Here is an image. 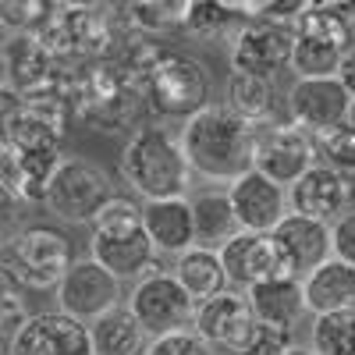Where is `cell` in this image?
<instances>
[{
	"label": "cell",
	"mask_w": 355,
	"mask_h": 355,
	"mask_svg": "<svg viewBox=\"0 0 355 355\" xmlns=\"http://www.w3.org/2000/svg\"><path fill=\"white\" fill-rule=\"evenodd\" d=\"M288 202H291V214H306L334 224L352 202V182L345 178V171L331 164H316L288 189Z\"/></svg>",
	"instance_id": "44dd1931"
},
{
	"label": "cell",
	"mask_w": 355,
	"mask_h": 355,
	"mask_svg": "<svg viewBox=\"0 0 355 355\" xmlns=\"http://www.w3.org/2000/svg\"><path fill=\"white\" fill-rule=\"evenodd\" d=\"M110 199H114V189H110V178L103 167L89 164V160H61V167L50 178L43 206L61 220L93 224V217Z\"/></svg>",
	"instance_id": "9c48e42d"
},
{
	"label": "cell",
	"mask_w": 355,
	"mask_h": 355,
	"mask_svg": "<svg viewBox=\"0 0 355 355\" xmlns=\"http://www.w3.org/2000/svg\"><path fill=\"white\" fill-rule=\"evenodd\" d=\"M284 355H316V352H313V348H288Z\"/></svg>",
	"instance_id": "b9f144b4"
},
{
	"label": "cell",
	"mask_w": 355,
	"mask_h": 355,
	"mask_svg": "<svg viewBox=\"0 0 355 355\" xmlns=\"http://www.w3.org/2000/svg\"><path fill=\"white\" fill-rule=\"evenodd\" d=\"M4 355H96L93 323H85L64 309L36 313V316H28L11 352Z\"/></svg>",
	"instance_id": "5bb4252c"
},
{
	"label": "cell",
	"mask_w": 355,
	"mask_h": 355,
	"mask_svg": "<svg viewBox=\"0 0 355 355\" xmlns=\"http://www.w3.org/2000/svg\"><path fill=\"white\" fill-rule=\"evenodd\" d=\"M274 239H277V245H281V252H284L295 277L313 274L320 263H327L334 256L331 224L316 220V217H306V214H288L274 227Z\"/></svg>",
	"instance_id": "7402d4cb"
},
{
	"label": "cell",
	"mask_w": 355,
	"mask_h": 355,
	"mask_svg": "<svg viewBox=\"0 0 355 355\" xmlns=\"http://www.w3.org/2000/svg\"><path fill=\"white\" fill-rule=\"evenodd\" d=\"M100 0H61V8H96Z\"/></svg>",
	"instance_id": "60d3db41"
},
{
	"label": "cell",
	"mask_w": 355,
	"mask_h": 355,
	"mask_svg": "<svg viewBox=\"0 0 355 355\" xmlns=\"http://www.w3.org/2000/svg\"><path fill=\"white\" fill-rule=\"evenodd\" d=\"M249 299L259 320L277 323V327H295L299 316L306 313V295L299 277H281V281H266L249 288Z\"/></svg>",
	"instance_id": "83f0119b"
},
{
	"label": "cell",
	"mask_w": 355,
	"mask_h": 355,
	"mask_svg": "<svg viewBox=\"0 0 355 355\" xmlns=\"http://www.w3.org/2000/svg\"><path fill=\"white\" fill-rule=\"evenodd\" d=\"M316 150L320 157H327L331 167L338 171H355V128L345 121L338 128H327V132H316Z\"/></svg>",
	"instance_id": "d6a6232c"
},
{
	"label": "cell",
	"mask_w": 355,
	"mask_h": 355,
	"mask_svg": "<svg viewBox=\"0 0 355 355\" xmlns=\"http://www.w3.org/2000/svg\"><path fill=\"white\" fill-rule=\"evenodd\" d=\"M68 64L43 46L40 33H15L4 43V89L15 96H64Z\"/></svg>",
	"instance_id": "8fae6325"
},
{
	"label": "cell",
	"mask_w": 355,
	"mask_h": 355,
	"mask_svg": "<svg viewBox=\"0 0 355 355\" xmlns=\"http://www.w3.org/2000/svg\"><path fill=\"white\" fill-rule=\"evenodd\" d=\"M61 0H0V15H4L8 33H40L53 18Z\"/></svg>",
	"instance_id": "1f68e13d"
},
{
	"label": "cell",
	"mask_w": 355,
	"mask_h": 355,
	"mask_svg": "<svg viewBox=\"0 0 355 355\" xmlns=\"http://www.w3.org/2000/svg\"><path fill=\"white\" fill-rule=\"evenodd\" d=\"M231 15L234 11L224 4V0H192L185 28L196 33V36H210V33H220V28L231 21Z\"/></svg>",
	"instance_id": "e575fe53"
},
{
	"label": "cell",
	"mask_w": 355,
	"mask_h": 355,
	"mask_svg": "<svg viewBox=\"0 0 355 355\" xmlns=\"http://www.w3.org/2000/svg\"><path fill=\"white\" fill-rule=\"evenodd\" d=\"M316 355H355V309L323 313L313 320Z\"/></svg>",
	"instance_id": "4dcf8cb0"
},
{
	"label": "cell",
	"mask_w": 355,
	"mask_h": 355,
	"mask_svg": "<svg viewBox=\"0 0 355 355\" xmlns=\"http://www.w3.org/2000/svg\"><path fill=\"white\" fill-rule=\"evenodd\" d=\"M242 11L263 21H284L291 15H306L309 0H242Z\"/></svg>",
	"instance_id": "8d00e7d4"
},
{
	"label": "cell",
	"mask_w": 355,
	"mask_h": 355,
	"mask_svg": "<svg viewBox=\"0 0 355 355\" xmlns=\"http://www.w3.org/2000/svg\"><path fill=\"white\" fill-rule=\"evenodd\" d=\"M220 259L227 266V277L234 288H256L266 281H281V277H295L291 266L277 245L274 234H263V231H239L234 239L220 249Z\"/></svg>",
	"instance_id": "2e32d148"
},
{
	"label": "cell",
	"mask_w": 355,
	"mask_h": 355,
	"mask_svg": "<svg viewBox=\"0 0 355 355\" xmlns=\"http://www.w3.org/2000/svg\"><path fill=\"white\" fill-rule=\"evenodd\" d=\"M64 100L75 121L107 135L135 128L142 114L150 110L142 75L132 64H125L121 57L71 64L64 78Z\"/></svg>",
	"instance_id": "7a4b0ae2"
},
{
	"label": "cell",
	"mask_w": 355,
	"mask_h": 355,
	"mask_svg": "<svg viewBox=\"0 0 355 355\" xmlns=\"http://www.w3.org/2000/svg\"><path fill=\"white\" fill-rule=\"evenodd\" d=\"M288 110H291V121L306 128L309 135L316 132H327L348 121V110H352V93L338 82V75L327 78H299L291 85V96H288Z\"/></svg>",
	"instance_id": "d6986e66"
},
{
	"label": "cell",
	"mask_w": 355,
	"mask_h": 355,
	"mask_svg": "<svg viewBox=\"0 0 355 355\" xmlns=\"http://www.w3.org/2000/svg\"><path fill=\"white\" fill-rule=\"evenodd\" d=\"M338 82L355 96V46H348L345 57H341V64H338Z\"/></svg>",
	"instance_id": "ab89813d"
},
{
	"label": "cell",
	"mask_w": 355,
	"mask_h": 355,
	"mask_svg": "<svg viewBox=\"0 0 355 355\" xmlns=\"http://www.w3.org/2000/svg\"><path fill=\"white\" fill-rule=\"evenodd\" d=\"M302 295H306V313L313 316L355 309V266L331 256L313 274L302 277Z\"/></svg>",
	"instance_id": "cb8c5ba5"
},
{
	"label": "cell",
	"mask_w": 355,
	"mask_h": 355,
	"mask_svg": "<svg viewBox=\"0 0 355 355\" xmlns=\"http://www.w3.org/2000/svg\"><path fill=\"white\" fill-rule=\"evenodd\" d=\"M295 43H299V28H291L284 21H252L234 40L231 71L274 78L277 71H284L291 64Z\"/></svg>",
	"instance_id": "9a60e30c"
},
{
	"label": "cell",
	"mask_w": 355,
	"mask_h": 355,
	"mask_svg": "<svg viewBox=\"0 0 355 355\" xmlns=\"http://www.w3.org/2000/svg\"><path fill=\"white\" fill-rule=\"evenodd\" d=\"M192 214H196V245L202 249L220 252L242 231L227 192H202L199 199H192Z\"/></svg>",
	"instance_id": "484cf974"
},
{
	"label": "cell",
	"mask_w": 355,
	"mask_h": 355,
	"mask_svg": "<svg viewBox=\"0 0 355 355\" xmlns=\"http://www.w3.org/2000/svg\"><path fill=\"white\" fill-rule=\"evenodd\" d=\"M40 40L64 64L103 61V57H114L117 46L114 25L96 8H57L53 18L40 28Z\"/></svg>",
	"instance_id": "ba28073f"
},
{
	"label": "cell",
	"mask_w": 355,
	"mask_h": 355,
	"mask_svg": "<svg viewBox=\"0 0 355 355\" xmlns=\"http://www.w3.org/2000/svg\"><path fill=\"white\" fill-rule=\"evenodd\" d=\"M128 309L139 316V323L150 338H164V334H174V331H189V323H196V309L199 302L185 291V284L178 281V274H146L132 299H128Z\"/></svg>",
	"instance_id": "7c38bea8"
},
{
	"label": "cell",
	"mask_w": 355,
	"mask_h": 355,
	"mask_svg": "<svg viewBox=\"0 0 355 355\" xmlns=\"http://www.w3.org/2000/svg\"><path fill=\"white\" fill-rule=\"evenodd\" d=\"M355 36V28L327 11V8H309L299 18V43H295V57H291V68L299 78H327L338 75V64L348 50Z\"/></svg>",
	"instance_id": "30bf717a"
},
{
	"label": "cell",
	"mask_w": 355,
	"mask_h": 355,
	"mask_svg": "<svg viewBox=\"0 0 355 355\" xmlns=\"http://www.w3.org/2000/svg\"><path fill=\"white\" fill-rule=\"evenodd\" d=\"M121 178L146 202L185 196L192 182V164L185 157L182 135H171L160 125L135 128L121 150Z\"/></svg>",
	"instance_id": "5b68a950"
},
{
	"label": "cell",
	"mask_w": 355,
	"mask_h": 355,
	"mask_svg": "<svg viewBox=\"0 0 355 355\" xmlns=\"http://www.w3.org/2000/svg\"><path fill=\"white\" fill-rule=\"evenodd\" d=\"M71 242L64 231L50 224H33L18 231L4 245V281H15L21 288H57L71 270Z\"/></svg>",
	"instance_id": "52a82bcc"
},
{
	"label": "cell",
	"mask_w": 355,
	"mask_h": 355,
	"mask_svg": "<svg viewBox=\"0 0 355 355\" xmlns=\"http://www.w3.org/2000/svg\"><path fill=\"white\" fill-rule=\"evenodd\" d=\"M71 107L64 96H18L4 107V157L0 178L4 196L43 202L53 171L61 167V142Z\"/></svg>",
	"instance_id": "6da1fadb"
},
{
	"label": "cell",
	"mask_w": 355,
	"mask_h": 355,
	"mask_svg": "<svg viewBox=\"0 0 355 355\" xmlns=\"http://www.w3.org/2000/svg\"><path fill=\"white\" fill-rule=\"evenodd\" d=\"M93 341H96V355H146L153 338L132 309L117 306L114 313L93 323Z\"/></svg>",
	"instance_id": "4316f807"
},
{
	"label": "cell",
	"mask_w": 355,
	"mask_h": 355,
	"mask_svg": "<svg viewBox=\"0 0 355 355\" xmlns=\"http://www.w3.org/2000/svg\"><path fill=\"white\" fill-rule=\"evenodd\" d=\"M224 103L245 117L249 125H263L274 114V82L263 75H245V71H231L227 78V96Z\"/></svg>",
	"instance_id": "f1b7e54d"
},
{
	"label": "cell",
	"mask_w": 355,
	"mask_h": 355,
	"mask_svg": "<svg viewBox=\"0 0 355 355\" xmlns=\"http://www.w3.org/2000/svg\"><path fill=\"white\" fill-rule=\"evenodd\" d=\"M174 274H178V281L185 284V291L192 295L199 306L210 302V299H217L220 291L231 288L227 266H224V259H220L217 249L196 245V249L182 252V256H178V263H174Z\"/></svg>",
	"instance_id": "d4e9b609"
},
{
	"label": "cell",
	"mask_w": 355,
	"mask_h": 355,
	"mask_svg": "<svg viewBox=\"0 0 355 355\" xmlns=\"http://www.w3.org/2000/svg\"><path fill=\"white\" fill-rule=\"evenodd\" d=\"M28 323V316L21 313V306H18V299L11 295V288L4 291V352H11V345H15V338H18V331Z\"/></svg>",
	"instance_id": "f35d334b"
},
{
	"label": "cell",
	"mask_w": 355,
	"mask_h": 355,
	"mask_svg": "<svg viewBox=\"0 0 355 355\" xmlns=\"http://www.w3.org/2000/svg\"><path fill=\"white\" fill-rule=\"evenodd\" d=\"M182 146L196 174L231 185L234 178H242L245 171L256 167L259 132L227 103H210L185 121Z\"/></svg>",
	"instance_id": "3957f363"
},
{
	"label": "cell",
	"mask_w": 355,
	"mask_h": 355,
	"mask_svg": "<svg viewBox=\"0 0 355 355\" xmlns=\"http://www.w3.org/2000/svg\"><path fill=\"white\" fill-rule=\"evenodd\" d=\"M348 125L355 128V96H352V110H348Z\"/></svg>",
	"instance_id": "7bdbcfd3"
},
{
	"label": "cell",
	"mask_w": 355,
	"mask_h": 355,
	"mask_svg": "<svg viewBox=\"0 0 355 355\" xmlns=\"http://www.w3.org/2000/svg\"><path fill=\"white\" fill-rule=\"evenodd\" d=\"M142 220H146V231H150L157 252L182 256V252L196 249V214L185 196L150 199L142 206Z\"/></svg>",
	"instance_id": "603a6c76"
},
{
	"label": "cell",
	"mask_w": 355,
	"mask_h": 355,
	"mask_svg": "<svg viewBox=\"0 0 355 355\" xmlns=\"http://www.w3.org/2000/svg\"><path fill=\"white\" fill-rule=\"evenodd\" d=\"M256 309L249 291L242 288H227L220 291L217 299L202 302L196 309V331L210 341L214 348H220L224 355H239L242 345L249 341L252 327H256Z\"/></svg>",
	"instance_id": "e0dca14e"
},
{
	"label": "cell",
	"mask_w": 355,
	"mask_h": 355,
	"mask_svg": "<svg viewBox=\"0 0 355 355\" xmlns=\"http://www.w3.org/2000/svg\"><path fill=\"white\" fill-rule=\"evenodd\" d=\"M316 139L299 128V125H277L270 132L259 135V146H256V171H263L266 178H274L277 185H295L299 178L316 167Z\"/></svg>",
	"instance_id": "ac0fdd59"
},
{
	"label": "cell",
	"mask_w": 355,
	"mask_h": 355,
	"mask_svg": "<svg viewBox=\"0 0 355 355\" xmlns=\"http://www.w3.org/2000/svg\"><path fill=\"white\" fill-rule=\"evenodd\" d=\"M291 345V327H277V323L256 320V327L249 334V341L242 345L239 355H284Z\"/></svg>",
	"instance_id": "836d02e7"
},
{
	"label": "cell",
	"mask_w": 355,
	"mask_h": 355,
	"mask_svg": "<svg viewBox=\"0 0 355 355\" xmlns=\"http://www.w3.org/2000/svg\"><path fill=\"white\" fill-rule=\"evenodd\" d=\"M93 259H100L117 277H142L157 266V245L146 231L142 206L128 196H114L93 217ZM160 270V266H157Z\"/></svg>",
	"instance_id": "8992f818"
},
{
	"label": "cell",
	"mask_w": 355,
	"mask_h": 355,
	"mask_svg": "<svg viewBox=\"0 0 355 355\" xmlns=\"http://www.w3.org/2000/svg\"><path fill=\"white\" fill-rule=\"evenodd\" d=\"M57 306L64 313L96 323L100 316L114 313L121 306V277L110 274L100 259H75L64 281L57 284Z\"/></svg>",
	"instance_id": "4fadbf2b"
},
{
	"label": "cell",
	"mask_w": 355,
	"mask_h": 355,
	"mask_svg": "<svg viewBox=\"0 0 355 355\" xmlns=\"http://www.w3.org/2000/svg\"><path fill=\"white\" fill-rule=\"evenodd\" d=\"M121 61L142 75L146 103L160 117H189L210 107V75L189 53L167 50L160 43L142 40L121 53Z\"/></svg>",
	"instance_id": "277c9868"
},
{
	"label": "cell",
	"mask_w": 355,
	"mask_h": 355,
	"mask_svg": "<svg viewBox=\"0 0 355 355\" xmlns=\"http://www.w3.org/2000/svg\"><path fill=\"white\" fill-rule=\"evenodd\" d=\"M189 8H192V0H125V11H128L132 25L142 28V33H150V36L185 28Z\"/></svg>",
	"instance_id": "f546056e"
},
{
	"label": "cell",
	"mask_w": 355,
	"mask_h": 355,
	"mask_svg": "<svg viewBox=\"0 0 355 355\" xmlns=\"http://www.w3.org/2000/svg\"><path fill=\"white\" fill-rule=\"evenodd\" d=\"M146 355H214V345L199 331H174V334L153 338Z\"/></svg>",
	"instance_id": "d590c367"
},
{
	"label": "cell",
	"mask_w": 355,
	"mask_h": 355,
	"mask_svg": "<svg viewBox=\"0 0 355 355\" xmlns=\"http://www.w3.org/2000/svg\"><path fill=\"white\" fill-rule=\"evenodd\" d=\"M331 242H334V256L355 266V210H345L331 224Z\"/></svg>",
	"instance_id": "74e56055"
},
{
	"label": "cell",
	"mask_w": 355,
	"mask_h": 355,
	"mask_svg": "<svg viewBox=\"0 0 355 355\" xmlns=\"http://www.w3.org/2000/svg\"><path fill=\"white\" fill-rule=\"evenodd\" d=\"M231 206L239 214L242 231H263V234H274V227L288 217V192L284 185H277L274 178H266L263 171H245L242 178H234L227 185Z\"/></svg>",
	"instance_id": "ffe728a7"
}]
</instances>
